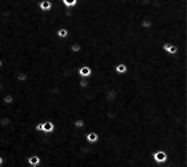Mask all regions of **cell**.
I'll use <instances>...</instances> for the list:
<instances>
[{
	"mask_svg": "<svg viewBox=\"0 0 187 167\" xmlns=\"http://www.w3.org/2000/svg\"><path fill=\"white\" fill-rule=\"evenodd\" d=\"M153 161L158 165L159 167H165V164L168 161L167 153L164 149H157L153 153Z\"/></svg>",
	"mask_w": 187,
	"mask_h": 167,
	"instance_id": "7a4b0ae2",
	"label": "cell"
},
{
	"mask_svg": "<svg viewBox=\"0 0 187 167\" xmlns=\"http://www.w3.org/2000/svg\"><path fill=\"white\" fill-rule=\"evenodd\" d=\"M69 49L73 51V53L77 54V53H80L81 49H83V47H81V45L79 44V42H76V41H73L71 44H70L69 46Z\"/></svg>",
	"mask_w": 187,
	"mask_h": 167,
	"instance_id": "9a60e30c",
	"label": "cell"
},
{
	"mask_svg": "<svg viewBox=\"0 0 187 167\" xmlns=\"http://www.w3.org/2000/svg\"><path fill=\"white\" fill-rule=\"evenodd\" d=\"M38 8L42 12H49L53 9V2L50 0H40L38 2Z\"/></svg>",
	"mask_w": 187,
	"mask_h": 167,
	"instance_id": "8992f818",
	"label": "cell"
},
{
	"mask_svg": "<svg viewBox=\"0 0 187 167\" xmlns=\"http://www.w3.org/2000/svg\"><path fill=\"white\" fill-rule=\"evenodd\" d=\"M178 53H183V51H179V49L176 47L175 45H172L167 54H169V55H176V54H178Z\"/></svg>",
	"mask_w": 187,
	"mask_h": 167,
	"instance_id": "ac0fdd59",
	"label": "cell"
},
{
	"mask_svg": "<svg viewBox=\"0 0 187 167\" xmlns=\"http://www.w3.org/2000/svg\"><path fill=\"white\" fill-rule=\"evenodd\" d=\"M27 163H28L29 167H39L40 163H41V158H40V156L34 154V155H30L27 158Z\"/></svg>",
	"mask_w": 187,
	"mask_h": 167,
	"instance_id": "52a82bcc",
	"label": "cell"
},
{
	"mask_svg": "<svg viewBox=\"0 0 187 167\" xmlns=\"http://www.w3.org/2000/svg\"><path fill=\"white\" fill-rule=\"evenodd\" d=\"M2 66H3V61L1 60V59H0V68H1Z\"/></svg>",
	"mask_w": 187,
	"mask_h": 167,
	"instance_id": "44dd1931",
	"label": "cell"
},
{
	"mask_svg": "<svg viewBox=\"0 0 187 167\" xmlns=\"http://www.w3.org/2000/svg\"><path fill=\"white\" fill-rule=\"evenodd\" d=\"M56 36L59 39H66L69 37V30L66 27H59L56 30Z\"/></svg>",
	"mask_w": 187,
	"mask_h": 167,
	"instance_id": "9c48e42d",
	"label": "cell"
},
{
	"mask_svg": "<svg viewBox=\"0 0 187 167\" xmlns=\"http://www.w3.org/2000/svg\"><path fill=\"white\" fill-rule=\"evenodd\" d=\"M35 131L38 133H44L47 135H51L55 131V124L51 120H42L38 122L35 125Z\"/></svg>",
	"mask_w": 187,
	"mask_h": 167,
	"instance_id": "6da1fadb",
	"label": "cell"
},
{
	"mask_svg": "<svg viewBox=\"0 0 187 167\" xmlns=\"http://www.w3.org/2000/svg\"><path fill=\"white\" fill-rule=\"evenodd\" d=\"M1 100H2L3 105H10V104L15 103V96L12 94H5L2 95Z\"/></svg>",
	"mask_w": 187,
	"mask_h": 167,
	"instance_id": "30bf717a",
	"label": "cell"
},
{
	"mask_svg": "<svg viewBox=\"0 0 187 167\" xmlns=\"http://www.w3.org/2000/svg\"><path fill=\"white\" fill-rule=\"evenodd\" d=\"M3 89H5V86H3L2 81H0V94L3 92Z\"/></svg>",
	"mask_w": 187,
	"mask_h": 167,
	"instance_id": "d6986e66",
	"label": "cell"
},
{
	"mask_svg": "<svg viewBox=\"0 0 187 167\" xmlns=\"http://www.w3.org/2000/svg\"><path fill=\"white\" fill-rule=\"evenodd\" d=\"M89 78H85V77H80L79 78V81H78V85L81 87V88H87L89 86Z\"/></svg>",
	"mask_w": 187,
	"mask_h": 167,
	"instance_id": "2e32d148",
	"label": "cell"
},
{
	"mask_svg": "<svg viewBox=\"0 0 187 167\" xmlns=\"http://www.w3.org/2000/svg\"><path fill=\"white\" fill-rule=\"evenodd\" d=\"M11 124V117L10 116H1L0 117V126L2 128H8Z\"/></svg>",
	"mask_w": 187,
	"mask_h": 167,
	"instance_id": "8fae6325",
	"label": "cell"
},
{
	"mask_svg": "<svg viewBox=\"0 0 187 167\" xmlns=\"http://www.w3.org/2000/svg\"><path fill=\"white\" fill-rule=\"evenodd\" d=\"M77 75L79 77H85V78H90L92 75V69L91 67L88 65H81L80 67L77 68Z\"/></svg>",
	"mask_w": 187,
	"mask_h": 167,
	"instance_id": "3957f363",
	"label": "cell"
},
{
	"mask_svg": "<svg viewBox=\"0 0 187 167\" xmlns=\"http://www.w3.org/2000/svg\"><path fill=\"white\" fill-rule=\"evenodd\" d=\"M85 140L87 143H89V144L95 145L99 142V135H98V133H96L94 131H86L85 133Z\"/></svg>",
	"mask_w": 187,
	"mask_h": 167,
	"instance_id": "5b68a950",
	"label": "cell"
},
{
	"mask_svg": "<svg viewBox=\"0 0 187 167\" xmlns=\"http://www.w3.org/2000/svg\"><path fill=\"white\" fill-rule=\"evenodd\" d=\"M3 161H5V159H3V157L1 155H0V167L2 166V164H3Z\"/></svg>",
	"mask_w": 187,
	"mask_h": 167,
	"instance_id": "ffe728a7",
	"label": "cell"
},
{
	"mask_svg": "<svg viewBox=\"0 0 187 167\" xmlns=\"http://www.w3.org/2000/svg\"><path fill=\"white\" fill-rule=\"evenodd\" d=\"M114 70L118 75H125L126 72L128 71V67H127V65L125 62H117V64L115 65Z\"/></svg>",
	"mask_w": 187,
	"mask_h": 167,
	"instance_id": "ba28073f",
	"label": "cell"
},
{
	"mask_svg": "<svg viewBox=\"0 0 187 167\" xmlns=\"http://www.w3.org/2000/svg\"><path fill=\"white\" fill-rule=\"evenodd\" d=\"M60 1L66 8H74L79 2V0H60Z\"/></svg>",
	"mask_w": 187,
	"mask_h": 167,
	"instance_id": "5bb4252c",
	"label": "cell"
},
{
	"mask_svg": "<svg viewBox=\"0 0 187 167\" xmlns=\"http://www.w3.org/2000/svg\"><path fill=\"white\" fill-rule=\"evenodd\" d=\"M104 97H105L106 101H108V103H115V101H117V98H118L117 89H115V88L107 89L106 92H105V94H104Z\"/></svg>",
	"mask_w": 187,
	"mask_h": 167,
	"instance_id": "277c9868",
	"label": "cell"
},
{
	"mask_svg": "<svg viewBox=\"0 0 187 167\" xmlns=\"http://www.w3.org/2000/svg\"><path fill=\"white\" fill-rule=\"evenodd\" d=\"M16 79H17V81H19V83L25 84L26 81L28 80V72H26V71L17 72V74H16Z\"/></svg>",
	"mask_w": 187,
	"mask_h": 167,
	"instance_id": "7c38bea8",
	"label": "cell"
},
{
	"mask_svg": "<svg viewBox=\"0 0 187 167\" xmlns=\"http://www.w3.org/2000/svg\"><path fill=\"white\" fill-rule=\"evenodd\" d=\"M140 26H142V28H144V29H151L154 26V22L151 18H144V19H142V21H140Z\"/></svg>",
	"mask_w": 187,
	"mask_h": 167,
	"instance_id": "4fadbf2b",
	"label": "cell"
},
{
	"mask_svg": "<svg viewBox=\"0 0 187 167\" xmlns=\"http://www.w3.org/2000/svg\"><path fill=\"white\" fill-rule=\"evenodd\" d=\"M84 126H85L84 119L77 118V119L74 120V127H75L76 129H81V128H84Z\"/></svg>",
	"mask_w": 187,
	"mask_h": 167,
	"instance_id": "e0dca14e",
	"label": "cell"
}]
</instances>
